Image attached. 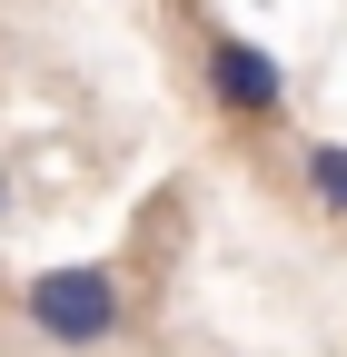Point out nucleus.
<instances>
[{
  "mask_svg": "<svg viewBox=\"0 0 347 357\" xmlns=\"http://www.w3.org/2000/svg\"><path fill=\"white\" fill-rule=\"evenodd\" d=\"M20 318L50 337V347H119L129 337V288H119V268H90V258H70V268H40V278L20 288Z\"/></svg>",
  "mask_w": 347,
  "mask_h": 357,
  "instance_id": "nucleus-1",
  "label": "nucleus"
},
{
  "mask_svg": "<svg viewBox=\"0 0 347 357\" xmlns=\"http://www.w3.org/2000/svg\"><path fill=\"white\" fill-rule=\"evenodd\" d=\"M199 79H208V109L219 119H278L288 109V60L278 50H258L248 30H208V50H199Z\"/></svg>",
  "mask_w": 347,
  "mask_h": 357,
  "instance_id": "nucleus-2",
  "label": "nucleus"
},
{
  "mask_svg": "<svg viewBox=\"0 0 347 357\" xmlns=\"http://www.w3.org/2000/svg\"><path fill=\"white\" fill-rule=\"evenodd\" d=\"M298 189H308L327 218H347V139H308L298 149Z\"/></svg>",
  "mask_w": 347,
  "mask_h": 357,
  "instance_id": "nucleus-3",
  "label": "nucleus"
},
{
  "mask_svg": "<svg viewBox=\"0 0 347 357\" xmlns=\"http://www.w3.org/2000/svg\"><path fill=\"white\" fill-rule=\"evenodd\" d=\"M10 208H20V199H10V169H0V229H10Z\"/></svg>",
  "mask_w": 347,
  "mask_h": 357,
  "instance_id": "nucleus-4",
  "label": "nucleus"
}]
</instances>
